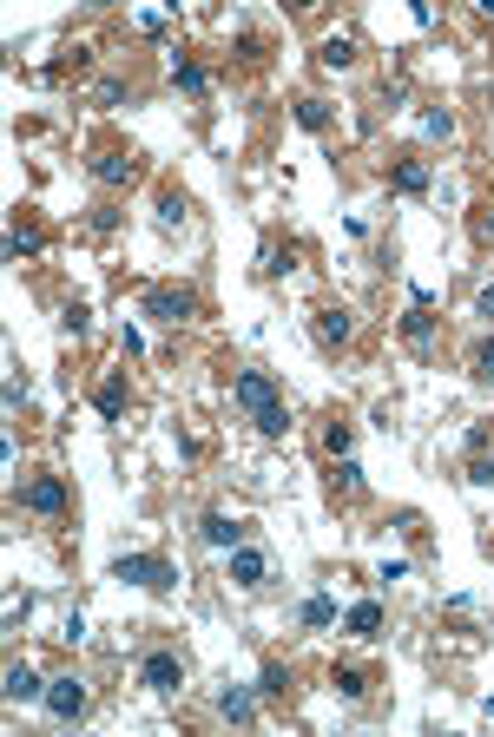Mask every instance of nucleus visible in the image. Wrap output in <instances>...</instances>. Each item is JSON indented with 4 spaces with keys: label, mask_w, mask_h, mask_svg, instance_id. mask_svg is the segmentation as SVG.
Listing matches in <instances>:
<instances>
[{
    "label": "nucleus",
    "mask_w": 494,
    "mask_h": 737,
    "mask_svg": "<svg viewBox=\"0 0 494 737\" xmlns=\"http://www.w3.org/2000/svg\"><path fill=\"white\" fill-rule=\"evenodd\" d=\"M475 316H488V323H494V283H481V290H475Z\"/></svg>",
    "instance_id": "473e14b6"
},
{
    "label": "nucleus",
    "mask_w": 494,
    "mask_h": 737,
    "mask_svg": "<svg viewBox=\"0 0 494 737\" xmlns=\"http://www.w3.org/2000/svg\"><path fill=\"white\" fill-rule=\"evenodd\" d=\"M93 408H99V422H119V415H126V376H106V382H99Z\"/></svg>",
    "instance_id": "dca6fc26"
},
{
    "label": "nucleus",
    "mask_w": 494,
    "mask_h": 737,
    "mask_svg": "<svg viewBox=\"0 0 494 737\" xmlns=\"http://www.w3.org/2000/svg\"><path fill=\"white\" fill-rule=\"evenodd\" d=\"M435 336H442V316H435L429 303H409V316H402V343H409V349H435Z\"/></svg>",
    "instance_id": "9b49d317"
},
{
    "label": "nucleus",
    "mask_w": 494,
    "mask_h": 737,
    "mask_svg": "<svg viewBox=\"0 0 494 737\" xmlns=\"http://www.w3.org/2000/svg\"><path fill=\"white\" fill-rule=\"evenodd\" d=\"M139 316H152V323L178 330V323H192V316H198V297L185 290V283H152V290L139 297Z\"/></svg>",
    "instance_id": "f03ea898"
},
{
    "label": "nucleus",
    "mask_w": 494,
    "mask_h": 737,
    "mask_svg": "<svg viewBox=\"0 0 494 737\" xmlns=\"http://www.w3.org/2000/svg\"><path fill=\"white\" fill-rule=\"evenodd\" d=\"M257 698H271V705H284L290 698V665H264V672H257Z\"/></svg>",
    "instance_id": "aec40b11"
},
{
    "label": "nucleus",
    "mask_w": 494,
    "mask_h": 737,
    "mask_svg": "<svg viewBox=\"0 0 494 737\" xmlns=\"http://www.w3.org/2000/svg\"><path fill=\"white\" fill-rule=\"evenodd\" d=\"M468 376H475V382H494V336H481V343L468 349Z\"/></svg>",
    "instance_id": "bb28decb"
},
{
    "label": "nucleus",
    "mask_w": 494,
    "mask_h": 737,
    "mask_svg": "<svg viewBox=\"0 0 494 737\" xmlns=\"http://www.w3.org/2000/svg\"><path fill=\"white\" fill-rule=\"evenodd\" d=\"M330 487H336V494H350V501H356V494H363V461H356V455H343V461H336V468H330Z\"/></svg>",
    "instance_id": "412c9836"
},
{
    "label": "nucleus",
    "mask_w": 494,
    "mask_h": 737,
    "mask_svg": "<svg viewBox=\"0 0 494 737\" xmlns=\"http://www.w3.org/2000/svg\"><path fill=\"white\" fill-rule=\"evenodd\" d=\"M303 626H310V632L336 626V599L330 593H310V599H303Z\"/></svg>",
    "instance_id": "393cba45"
},
{
    "label": "nucleus",
    "mask_w": 494,
    "mask_h": 737,
    "mask_svg": "<svg viewBox=\"0 0 494 737\" xmlns=\"http://www.w3.org/2000/svg\"><path fill=\"white\" fill-rule=\"evenodd\" d=\"M198 540H205V547H218V553H231V547H244V527L224 514V507H211V514L198 520Z\"/></svg>",
    "instance_id": "f8f14e48"
},
{
    "label": "nucleus",
    "mask_w": 494,
    "mask_h": 737,
    "mask_svg": "<svg viewBox=\"0 0 494 737\" xmlns=\"http://www.w3.org/2000/svg\"><path fill=\"white\" fill-rule=\"evenodd\" d=\"M40 251H47V224L33 218V211H20L14 231H7V257L20 264V257H40Z\"/></svg>",
    "instance_id": "9d476101"
},
{
    "label": "nucleus",
    "mask_w": 494,
    "mask_h": 737,
    "mask_svg": "<svg viewBox=\"0 0 494 737\" xmlns=\"http://www.w3.org/2000/svg\"><path fill=\"white\" fill-rule=\"evenodd\" d=\"M317 60L330 66V73H343V66H356V40H350V33H330V40L317 47Z\"/></svg>",
    "instance_id": "6ab92c4d"
},
{
    "label": "nucleus",
    "mask_w": 494,
    "mask_h": 737,
    "mask_svg": "<svg viewBox=\"0 0 494 737\" xmlns=\"http://www.w3.org/2000/svg\"><path fill=\"white\" fill-rule=\"evenodd\" d=\"M336 691H343L350 705H363V698H369V678L356 672V665H343V672H336Z\"/></svg>",
    "instance_id": "cd10ccee"
},
{
    "label": "nucleus",
    "mask_w": 494,
    "mask_h": 737,
    "mask_svg": "<svg viewBox=\"0 0 494 737\" xmlns=\"http://www.w3.org/2000/svg\"><path fill=\"white\" fill-rule=\"evenodd\" d=\"M251 422H257V435H264V441H284V435H290V408L271 402V408H257Z\"/></svg>",
    "instance_id": "5701e85b"
},
{
    "label": "nucleus",
    "mask_w": 494,
    "mask_h": 737,
    "mask_svg": "<svg viewBox=\"0 0 494 737\" xmlns=\"http://www.w3.org/2000/svg\"><path fill=\"white\" fill-rule=\"evenodd\" d=\"M139 685L152 691V698H178V691H185V659H178L172 645H152L139 659Z\"/></svg>",
    "instance_id": "7ed1b4c3"
},
{
    "label": "nucleus",
    "mask_w": 494,
    "mask_h": 737,
    "mask_svg": "<svg viewBox=\"0 0 494 737\" xmlns=\"http://www.w3.org/2000/svg\"><path fill=\"white\" fill-rule=\"evenodd\" d=\"M172 86H178V93H205L211 73H205L198 60H172Z\"/></svg>",
    "instance_id": "a878e982"
},
{
    "label": "nucleus",
    "mask_w": 494,
    "mask_h": 737,
    "mask_svg": "<svg viewBox=\"0 0 494 737\" xmlns=\"http://www.w3.org/2000/svg\"><path fill=\"white\" fill-rule=\"evenodd\" d=\"M152 211H159V231H178V224L192 218V204H185V191H159V204H152Z\"/></svg>",
    "instance_id": "4be33fe9"
},
{
    "label": "nucleus",
    "mask_w": 494,
    "mask_h": 737,
    "mask_svg": "<svg viewBox=\"0 0 494 737\" xmlns=\"http://www.w3.org/2000/svg\"><path fill=\"white\" fill-rule=\"evenodd\" d=\"M86 172H93L106 191H126L132 178H139V158H132V152H119V145H99V152L86 158Z\"/></svg>",
    "instance_id": "423d86ee"
},
{
    "label": "nucleus",
    "mask_w": 494,
    "mask_h": 737,
    "mask_svg": "<svg viewBox=\"0 0 494 737\" xmlns=\"http://www.w3.org/2000/svg\"><path fill=\"white\" fill-rule=\"evenodd\" d=\"M7 408H27V376H20V369L7 376Z\"/></svg>",
    "instance_id": "7c9ffc66"
},
{
    "label": "nucleus",
    "mask_w": 494,
    "mask_h": 737,
    "mask_svg": "<svg viewBox=\"0 0 494 737\" xmlns=\"http://www.w3.org/2000/svg\"><path fill=\"white\" fill-rule=\"evenodd\" d=\"M468 481L488 487V481H494V461H488V455H475V461H468Z\"/></svg>",
    "instance_id": "2f4dec72"
},
{
    "label": "nucleus",
    "mask_w": 494,
    "mask_h": 737,
    "mask_svg": "<svg viewBox=\"0 0 494 737\" xmlns=\"http://www.w3.org/2000/svg\"><path fill=\"white\" fill-rule=\"evenodd\" d=\"M231 586H238V593H264V586H271V553L264 547H231Z\"/></svg>",
    "instance_id": "0eeeda50"
},
{
    "label": "nucleus",
    "mask_w": 494,
    "mask_h": 737,
    "mask_svg": "<svg viewBox=\"0 0 494 737\" xmlns=\"http://www.w3.org/2000/svg\"><path fill=\"white\" fill-rule=\"evenodd\" d=\"M376 632H383V606H376V599H356L350 606V639H376Z\"/></svg>",
    "instance_id": "a211bd4d"
},
{
    "label": "nucleus",
    "mask_w": 494,
    "mask_h": 737,
    "mask_svg": "<svg viewBox=\"0 0 494 737\" xmlns=\"http://www.w3.org/2000/svg\"><path fill=\"white\" fill-rule=\"evenodd\" d=\"M435 185V172H429V158H402L396 172H389V191H402V198H422V191Z\"/></svg>",
    "instance_id": "4468645a"
},
{
    "label": "nucleus",
    "mask_w": 494,
    "mask_h": 737,
    "mask_svg": "<svg viewBox=\"0 0 494 737\" xmlns=\"http://www.w3.org/2000/svg\"><path fill=\"white\" fill-rule=\"evenodd\" d=\"M0 698H7V705H40V698H47V685H40V672H33V665H7V678H0Z\"/></svg>",
    "instance_id": "1a4fd4ad"
},
{
    "label": "nucleus",
    "mask_w": 494,
    "mask_h": 737,
    "mask_svg": "<svg viewBox=\"0 0 494 737\" xmlns=\"http://www.w3.org/2000/svg\"><path fill=\"white\" fill-rule=\"evenodd\" d=\"M350 330H356V323H350L343 303H323V310H317V343L323 349H343V343H350Z\"/></svg>",
    "instance_id": "2eb2a0df"
},
{
    "label": "nucleus",
    "mask_w": 494,
    "mask_h": 737,
    "mask_svg": "<svg viewBox=\"0 0 494 737\" xmlns=\"http://www.w3.org/2000/svg\"><path fill=\"white\" fill-rule=\"evenodd\" d=\"M86 224H93L99 237H112L119 224H126V211H119V204H93V218H86Z\"/></svg>",
    "instance_id": "c85d7f7f"
},
{
    "label": "nucleus",
    "mask_w": 494,
    "mask_h": 737,
    "mask_svg": "<svg viewBox=\"0 0 494 737\" xmlns=\"http://www.w3.org/2000/svg\"><path fill=\"white\" fill-rule=\"evenodd\" d=\"M231 402L244 408V415H257V408H271V402H284V395H277V382L264 376V369H244L238 382H231Z\"/></svg>",
    "instance_id": "6e6552de"
},
{
    "label": "nucleus",
    "mask_w": 494,
    "mask_h": 737,
    "mask_svg": "<svg viewBox=\"0 0 494 737\" xmlns=\"http://www.w3.org/2000/svg\"><path fill=\"white\" fill-rule=\"evenodd\" d=\"M422 132H429V139H448V132H455V119L435 106V112H422Z\"/></svg>",
    "instance_id": "c756f323"
},
{
    "label": "nucleus",
    "mask_w": 494,
    "mask_h": 737,
    "mask_svg": "<svg viewBox=\"0 0 494 737\" xmlns=\"http://www.w3.org/2000/svg\"><path fill=\"white\" fill-rule=\"evenodd\" d=\"M14 501L27 507V514H40V520H60L66 507H73V494H66L60 474H33V481H20V487H14Z\"/></svg>",
    "instance_id": "20e7f679"
},
{
    "label": "nucleus",
    "mask_w": 494,
    "mask_h": 737,
    "mask_svg": "<svg viewBox=\"0 0 494 737\" xmlns=\"http://www.w3.org/2000/svg\"><path fill=\"white\" fill-rule=\"evenodd\" d=\"M330 119H336L330 99H297V126L303 132H330Z\"/></svg>",
    "instance_id": "b1692460"
},
{
    "label": "nucleus",
    "mask_w": 494,
    "mask_h": 737,
    "mask_svg": "<svg viewBox=\"0 0 494 737\" xmlns=\"http://www.w3.org/2000/svg\"><path fill=\"white\" fill-rule=\"evenodd\" d=\"M211 711H218L224 724H257V691H244V685H224L218 698H211Z\"/></svg>",
    "instance_id": "ddd939ff"
},
{
    "label": "nucleus",
    "mask_w": 494,
    "mask_h": 737,
    "mask_svg": "<svg viewBox=\"0 0 494 737\" xmlns=\"http://www.w3.org/2000/svg\"><path fill=\"white\" fill-rule=\"evenodd\" d=\"M112 580L145 586V593H172V586H178V566L159 560V553H119V560H112Z\"/></svg>",
    "instance_id": "f257e3e1"
},
{
    "label": "nucleus",
    "mask_w": 494,
    "mask_h": 737,
    "mask_svg": "<svg viewBox=\"0 0 494 737\" xmlns=\"http://www.w3.org/2000/svg\"><path fill=\"white\" fill-rule=\"evenodd\" d=\"M317 448H323L330 461H343V455L356 448V428L343 422V415H330V422H323V435H317Z\"/></svg>",
    "instance_id": "f3484780"
},
{
    "label": "nucleus",
    "mask_w": 494,
    "mask_h": 737,
    "mask_svg": "<svg viewBox=\"0 0 494 737\" xmlns=\"http://www.w3.org/2000/svg\"><path fill=\"white\" fill-rule=\"evenodd\" d=\"M47 718L53 724H80L86 718V705H93V691H86V678H73V672H60V678H47Z\"/></svg>",
    "instance_id": "39448f33"
}]
</instances>
